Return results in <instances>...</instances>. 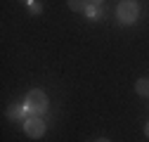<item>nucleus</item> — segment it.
I'll use <instances>...</instances> for the list:
<instances>
[{
    "label": "nucleus",
    "mask_w": 149,
    "mask_h": 142,
    "mask_svg": "<svg viewBox=\"0 0 149 142\" xmlns=\"http://www.w3.org/2000/svg\"><path fill=\"white\" fill-rule=\"evenodd\" d=\"M5 116H7L10 121H26V116H29L26 104H12L10 109L5 111Z\"/></svg>",
    "instance_id": "nucleus-4"
},
{
    "label": "nucleus",
    "mask_w": 149,
    "mask_h": 142,
    "mask_svg": "<svg viewBox=\"0 0 149 142\" xmlns=\"http://www.w3.org/2000/svg\"><path fill=\"white\" fill-rule=\"evenodd\" d=\"M66 3H69V7L73 12H85V7L90 5V0H66Z\"/></svg>",
    "instance_id": "nucleus-6"
},
{
    "label": "nucleus",
    "mask_w": 149,
    "mask_h": 142,
    "mask_svg": "<svg viewBox=\"0 0 149 142\" xmlns=\"http://www.w3.org/2000/svg\"><path fill=\"white\" fill-rule=\"evenodd\" d=\"M135 93H137L140 97H149V81H147V78H140V81L135 83Z\"/></svg>",
    "instance_id": "nucleus-5"
},
{
    "label": "nucleus",
    "mask_w": 149,
    "mask_h": 142,
    "mask_svg": "<svg viewBox=\"0 0 149 142\" xmlns=\"http://www.w3.org/2000/svg\"><path fill=\"white\" fill-rule=\"evenodd\" d=\"M22 3H31V0H22Z\"/></svg>",
    "instance_id": "nucleus-11"
},
{
    "label": "nucleus",
    "mask_w": 149,
    "mask_h": 142,
    "mask_svg": "<svg viewBox=\"0 0 149 142\" xmlns=\"http://www.w3.org/2000/svg\"><path fill=\"white\" fill-rule=\"evenodd\" d=\"M24 104H26V111H29V116H43L45 111H47V95L43 93V90H31L29 95H26V100H24Z\"/></svg>",
    "instance_id": "nucleus-1"
},
{
    "label": "nucleus",
    "mask_w": 149,
    "mask_h": 142,
    "mask_svg": "<svg viewBox=\"0 0 149 142\" xmlns=\"http://www.w3.org/2000/svg\"><path fill=\"white\" fill-rule=\"evenodd\" d=\"M144 133H147V137H149V123H147V128H144Z\"/></svg>",
    "instance_id": "nucleus-10"
},
{
    "label": "nucleus",
    "mask_w": 149,
    "mask_h": 142,
    "mask_svg": "<svg viewBox=\"0 0 149 142\" xmlns=\"http://www.w3.org/2000/svg\"><path fill=\"white\" fill-rule=\"evenodd\" d=\"M95 142H109V140H107V137H100V140H95Z\"/></svg>",
    "instance_id": "nucleus-9"
},
{
    "label": "nucleus",
    "mask_w": 149,
    "mask_h": 142,
    "mask_svg": "<svg viewBox=\"0 0 149 142\" xmlns=\"http://www.w3.org/2000/svg\"><path fill=\"white\" fill-rule=\"evenodd\" d=\"M137 14H140L137 0H121L118 7H116V17H118L121 24H133L137 19Z\"/></svg>",
    "instance_id": "nucleus-2"
},
{
    "label": "nucleus",
    "mask_w": 149,
    "mask_h": 142,
    "mask_svg": "<svg viewBox=\"0 0 149 142\" xmlns=\"http://www.w3.org/2000/svg\"><path fill=\"white\" fill-rule=\"evenodd\" d=\"M29 5V10H31V14H40L43 12V5L38 3V0H31V3H26Z\"/></svg>",
    "instance_id": "nucleus-7"
},
{
    "label": "nucleus",
    "mask_w": 149,
    "mask_h": 142,
    "mask_svg": "<svg viewBox=\"0 0 149 142\" xmlns=\"http://www.w3.org/2000/svg\"><path fill=\"white\" fill-rule=\"evenodd\" d=\"M90 5H95V7H102V5H104V0H90Z\"/></svg>",
    "instance_id": "nucleus-8"
},
{
    "label": "nucleus",
    "mask_w": 149,
    "mask_h": 142,
    "mask_svg": "<svg viewBox=\"0 0 149 142\" xmlns=\"http://www.w3.org/2000/svg\"><path fill=\"white\" fill-rule=\"evenodd\" d=\"M24 133H26L29 137H33V140L43 137V135H45V121H43L40 116H26V121H24Z\"/></svg>",
    "instance_id": "nucleus-3"
}]
</instances>
